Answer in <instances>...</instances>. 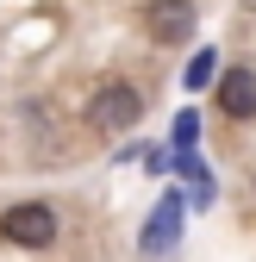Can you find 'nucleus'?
<instances>
[{
	"instance_id": "7ed1b4c3",
	"label": "nucleus",
	"mask_w": 256,
	"mask_h": 262,
	"mask_svg": "<svg viewBox=\"0 0 256 262\" xmlns=\"http://www.w3.org/2000/svg\"><path fill=\"white\" fill-rule=\"evenodd\" d=\"M144 25H150L156 44H175V38H187V31H194V0H150Z\"/></svg>"
},
{
	"instance_id": "39448f33",
	"label": "nucleus",
	"mask_w": 256,
	"mask_h": 262,
	"mask_svg": "<svg viewBox=\"0 0 256 262\" xmlns=\"http://www.w3.org/2000/svg\"><path fill=\"white\" fill-rule=\"evenodd\" d=\"M169 231H181V200H163V206H156V225L144 231V250L156 256V250L169 244Z\"/></svg>"
},
{
	"instance_id": "423d86ee",
	"label": "nucleus",
	"mask_w": 256,
	"mask_h": 262,
	"mask_svg": "<svg viewBox=\"0 0 256 262\" xmlns=\"http://www.w3.org/2000/svg\"><path fill=\"white\" fill-rule=\"evenodd\" d=\"M206 81H212V50H200L187 62V88H206Z\"/></svg>"
},
{
	"instance_id": "f257e3e1",
	"label": "nucleus",
	"mask_w": 256,
	"mask_h": 262,
	"mask_svg": "<svg viewBox=\"0 0 256 262\" xmlns=\"http://www.w3.org/2000/svg\"><path fill=\"white\" fill-rule=\"evenodd\" d=\"M138 113H144V94L125 88V81H106V88L88 100V125H100V131H125V125H138Z\"/></svg>"
},
{
	"instance_id": "f03ea898",
	"label": "nucleus",
	"mask_w": 256,
	"mask_h": 262,
	"mask_svg": "<svg viewBox=\"0 0 256 262\" xmlns=\"http://www.w3.org/2000/svg\"><path fill=\"white\" fill-rule=\"evenodd\" d=\"M0 231H7V244H19V250H50L56 244V212L38 206V200H25V206H13L7 219H0Z\"/></svg>"
},
{
	"instance_id": "20e7f679",
	"label": "nucleus",
	"mask_w": 256,
	"mask_h": 262,
	"mask_svg": "<svg viewBox=\"0 0 256 262\" xmlns=\"http://www.w3.org/2000/svg\"><path fill=\"white\" fill-rule=\"evenodd\" d=\"M219 106L231 119H256V75L250 69H225L219 75Z\"/></svg>"
},
{
	"instance_id": "0eeeda50",
	"label": "nucleus",
	"mask_w": 256,
	"mask_h": 262,
	"mask_svg": "<svg viewBox=\"0 0 256 262\" xmlns=\"http://www.w3.org/2000/svg\"><path fill=\"white\" fill-rule=\"evenodd\" d=\"M244 7H250V13H256V0H244Z\"/></svg>"
}]
</instances>
